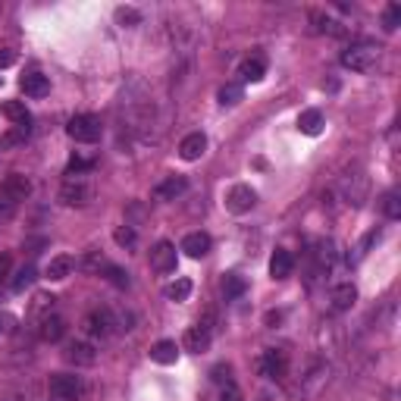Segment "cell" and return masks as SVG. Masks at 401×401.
I'll list each match as a JSON object with an SVG mask.
<instances>
[{"label": "cell", "instance_id": "obj_16", "mask_svg": "<svg viewBox=\"0 0 401 401\" xmlns=\"http://www.w3.org/2000/svg\"><path fill=\"white\" fill-rule=\"evenodd\" d=\"M19 88L26 91L28 97H44L50 91V82H48V75H41V72H28L19 79Z\"/></svg>", "mask_w": 401, "mask_h": 401}, {"label": "cell", "instance_id": "obj_22", "mask_svg": "<svg viewBox=\"0 0 401 401\" xmlns=\"http://www.w3.org/2000/svg\"><path fill=\"white\" fill-rule=\"evenodd\" d=\"M0 113L7 116V119H10L13 126H28V123H32V116H28V110H26V104H22V101H7V104H0Z\"/></svg>", "mask_w": 401, "mask_h": 401}, {"label": "cell", "instance_id": "obj_8", "mask_svg": "<svg viewBox=\"0 0 401 401\" xmlns=\"http://www.w3.org/2000/svg\"><path fill=\"white\" fill-rule=\"evenodd\" d=\"M113 326H116V317H113V311H107V307L91 311L88 317H85V333L95 335V339H107V335L113 333Z\"/></svg>", "mask_w": 401, "mask_h": 401}, {"label": "cell", "instance_id": "obj_23", "mask_svg": "<svg viewBox=\"0 0 401 401\" xmlns=\"http://www.w3.org/2000/svg\"><path fill=\"white\" fill-rule=\"evenodd\" d=\"M238 75H242L245 82H260L266 75V63L260 60V57H248V60L238 66Z\"/></svg>", "mask_w": 401, "mask_h": 401}, {"label": "cell", "instance_id": "obj_11", "mask_svg": "<svg viewBox=\"0 0 401 401\" xmlns=\"http://www.w3.org/2000/svg\"><path fill=\"white\" fill-rule=\"evenodd\" d=\"M207 150V135L204 132H191L179 141V157L182 160H201V154Z\"/></svg>", "mask_w": 401, "mask_h": 401}, {"label": "cell", "instance_id": "obj_3", "mask_svg": "<svg viewBox=\"0 0 401 401\" xmlns=\"http://www.w3.org/2000/svg\"><path fill=\"white\" fill-rule=\"evenodd\" d=\"M339 191H342V197H345V204L360 207L370 195V179L364 176V173H345L339 182Z\"/></svg>", "mask_w": 401, "mask_h": 401}, {"label": "cell", "instance_id": "obj_18", "mask_svg": "<svg viewBox=\"0 0 401 401\" xmlns=\"http://www.w3.org/2000/svg\"><path fill=\"white\" fill-rule=\"evenodd\" d=\"M72 266H75L72 257H66V254H57V257H50L48 270H44V279H50V282H63V279L72 273Z\"/></svg>", "mask_w": 401, "mask_h": 401}, {"label": "cell", "instance_id": "obj_29", "mask_svg": "<svg viewBox=\"0 0 401 401\" xmlns=\"http://www.w3.org/2000/svg\"><path fill=\"white\" fill-rule=\"evenodd\" d=\"M380 207H382V213H386L389 219H398L401 217V195H398V191H386L382 201H380Z\"/></svg>", "mask_w": 401, "mask_h": 401}, {"label": "cell", "instance_id": "obj_39", "mask_svg": "<svg viewBox=\"0 0 401 401\" xmlns=\"http://www.w3.org/2000/svg\"><path fill=\"white\" fill-rule=\"evenodd\" d=\"M26 138H28V126H16V129L10 132L3 141H7V144H19V141H26Z\"/></svg>", "mask_w": 401, "mask_h": 401}, {"label": "cell", "instance_id": "obj_19", "mask_svg": "<svg viewBox=\"0 0 401 401\" xmlns=\"http://www.w3.org/2000/svg\"><path fill=\"white\" fill-rule=\"evenodd\" d=\"M150 360H154V364H164V367H170V364H176V360H179V345L173 339L157 342V345L150 348Z\"/></svg>", "mask_w": 401, "mask_h": 401}, {"label": "cell", "instance_id": "obj_10", "mask_svg": "<svg viewBox=\"0 0 401 401\" xmlns=\"http://www.w3.org/2000/svg\"><path fill=\"white\" fill-rule=\"evenodd\" d=\"M211 248H213V242H211V235H207V232H188V235L182 238V251L188 254V257H195V260L207 257V254H211Z\"/></svg>", "mask_w": 401, "mask_h": 401}, {"label": "cell", "instance_id": "obj_2", "mask_svg": "<svg viewBox=\"0 0 401 401\" xmlns=\"http://www.w3.org/2000/svg\"><path fill=\"white\" fill-rule=\"evenodd\" d=\"M66 132H69V138H72V141H79V144H95V141H101L104 126H101V119H97V116L79 113V116H72V119H69Z\"/></svg>", "mask_w": 401, "mask_h": 401}, {"label": "cell", "instance_id": "obj_7", "mask_svg": "<svg viewBox=\"0 0 401 401\" xmlns=\"http://www.w3.org/2000/svg\"><path fill=\"white\" fill-rule=\"evenodd\" d=\"M254 204H257V195H254L251 185H232V188L226 191V211L248 213Z\"/></svg>", "mask_w": 401, "mask_h": 401}, {"label": "cell", "instance_id": "obj_41", "mask_svg": "<svg viewBox=\"0 0 401 401\" xmlns=\"http://www.w3.org/2000/svg\"><path fill=\"white\" fill-rule=\"evenodd\" d=\"M219 401H242V392H238L235 382H226V386H223V395H219Z\"/></svg>", "mask_w": 401, "mask_h": 401}, {"label": "cell", "instance_id": "obj_31", "mask_svg": "<svg viewBox=\"0 0 401 401\" xmlns=\"http://www.w3.org/2000/svg\"><path fill=\"white\" fill-rule=\"evenodd\" d=\"M38 279V273H35V266L28 264V266H22L19 273H16V279H13V292H26V288H32V282Z\"/></svg>", "mask_w": 401, "mask_h": 401}, {"label": "cell", "instance_id": "obj_38", "mask_svg": "<svg viewBox=\"0 0 401 401\" xmlns=\"http://www.w3.org/2000/svg\"><path fill=\"white\" fill-rule=\"evenodd\" d=\"M85 170H91V164H88V160H79V157H75V160H69L66 176H69V179H75L79 173H85Z\"/></svg>", "mask_w": 401, "mask_h": 401}, {"label": "cell", "instance_id": "obj_21", "mask_svg": "<svg viewBox=\"0 0 401 401\" xmlns=\"http://www.w3.org/2000/svg\"><path fill=\"white\" fill-rule=\"evenodd\" d=\"M298 132L301 135H320L323 132V113L320 110H304V113L298 116Z\"/></svg>", "mask_w": 401, "mask_h": 401}, {"label": "cell", "instance_id": "obj_15", "mask_svg": "<svg viewBox=\"0 0 401 401\" xmlns=\"http://www.w3.org/2000/svg\"><path fill=\"white\" fill-rule=\"evenodd\" d=\"M329 301H333V311H351L354 301H358V288L351 286V282H342V286L333 288V295H329Z\"/></svg>", "mask_w": 401, "mask_h": 401}, {"label": "cell", "instance_id": "obj_14", "mask_svg": "<svg viewBox=\"0 0 401 401\" xmlns=\"http://www.w3.org/2000/svg\"><path fill=\"white\" fill-rule=\"evenodd\" d=\"M63 358H66L69 364H75V367H91L97 354H95V348L85 345V342H72V345H66Z\"/></svg>", "mask_w": 401, "mask_h": 401}, {"label": "cell", "instance_id": "obj_36", "mask_svg": "<svg viewBox=\"0 0 401 401\" xmlns=\"http://www.w3.org/2000/svg\"><path fill=\"white\" fill-rule=\"evenodd\" d=\"M113 238H116V245L132 248L135 245V229H132V226H119V229L113 232Z\"/></svg>", "mask_w": 401, "mask_h": 401}, {"label": "cell", "instance_id": "obj_6", "mask_svg": "<svg viewBox=\"0 0 401 401\" xmlns=\"http://www.w3.org/2000/svg\"><path fill=\"white\" fill-rule=\"evenodd\" d=\"M91 197H95V188L82 179H66V185L60 188V201L66 207H85L91 204Z\"/></svg>", "mask_w": 401, "mask_h": 401}, {"label": "cell", "instance_id": "obj_28", "mask_svg": "<svg viewBox=\"0 0 401 401\" xmlns=\"http://www.w3.org/2000/svg\"><path fill=\"white\" fill-rule=\"evenodd\" d=\"M217 97H219V104H223V107H235V104L245 101V91H242V85L229 82V85H223V88H219Z\"/></svg>", "mask_w": 401, "mask_h": 401}, {"label": "cell", "instance_id": "obj_33", "mask_svg": "<svg viewBox=\"0 0 401 401\" xmlns=\"http://www.w3.org/2000/svg\"><path fill=\"white\" fill-rule=\"evenodd\" d=\"M398 26H401V7L398 3H389L386 13H382V28H386V32H395Z\"/></svg>", "mask_w": 401, "mask_h": 401}, {"label": "cell", "instance_id": "obj_5", "mask_svg": "<svg viewBox=\"0 0 401 401\" xmlns=\"http://www.w3.org/2000/svg\"><path fill=\"white\" fill-rule=\"evenodd\" d=\"M50 395H54L57 401H79L82 398V380L75 373L50 376Z\"/></svg>", "mask_w": 401, "mask_h": 401}, {"label": "cell", "instance_id": "obj_40", "mask_svg": "<svg viewBox=\"0 0 401 401\" xmlns=\"http://www.w3.org/2000/svg\"><path fill=\"white\" fill-rule=\"evenodd\" d=\"M10 270H13V257L10 254H0V286L10 279Z\"/></svg>", "mask_w": 401, "mask_h": 401}, {"label": "cell", "instance_id": "obj_1", "mask_svg": "<svg viewBox=\"0 0 401 401\" xmlns=\"http://www.w3.org/2000/svg\"><path fill=\"white\" fill-rule=\"evenodd\" d=\"M380 60V48L370 41H360V44H351V48L342 54V66L345 69H354V72H370Z\"/></svg>", "mask_w": 401, "mask_h": 401}, {"label": "cell", "instance_id": "obj_13", "mask_svg": "<svg viewBox=\"0 0 401 401\" xmlns=\"http://www.w3.org/2000/svg\"><path fill=\"white\" fill-rule=\"evenodd\" d=\"M292 270H295L292 251H286V248H276V251H273V257H270V276L273 279H288V276H292Z\"/></svg>", "mask_w": 401, "mask_h": 401}, {"label": "cell", "instance_id": "obj_30", "mask_svg": "<svg viewBox=\"0 0 401 401\" xmlns=\"http://www.w3.org/2000/svg\"><path fill=\"white\" fill-rule=\"evenodd\" d=\"M188 295H191V279H176L170 288H166V298L170 301H188Z\"/></svg>", "mask_w": 401, "mask_h": 401}, {"label": "cell", "instance_id": "obj_35", "mask_svg": "<svg viewBox=\"0 0 401 401\" xmlns=\"http://www.w3.org/2000/svg\"><path fill=\"white\" fill-rule=\"evenodd\" d=\"M104 273H107V279H110V282H113L116 288H129V273H123V270H119V266H113V264H110Z\"/></svg>", "mask_w": 401, "mask_h": 401}, {"label": "cell", "instance_id": "obj_9", "mask_svg": "<svg viewBox=\"0 0 401 401\" xmlns=\"http://www.w3.org/2000/svg\"><path fill=\"white\" fill-rule=\"evenodd\" d=\"M179 264V254H176V245L173 242H157L154 248H150V266H154L157 273H173Z\"/></svg>", "mask_w": 401, "mask_h": 401}, {"label": "cell", "instance_id": "obj_42", "mask_svg": "<svg viewBox=\"0 0 401 401\" xmlns=\"http://www.w3.org/2000/svg\"><path fill=\"white\" fill-rule=\"evenodd\" d=\"M229 373H232L229 364H219V367H213V382H232Z\"/></svg>", "mask_w": 401, "mask_h": 401}, {"label": "cell", "instance_id": "obj_25", "mask_svg": "<svg viewBox=\"0 0 401 401\" xmlns=\"http://www.w3.org/2000/svg\"><path fill=\"white\" fill-rule=\"evenodd\" d=\"M311 19H313V26H317V32H323V35H335V38H342V35H345V28H342L339 22L333 19V16L320 13V10H313Z\"/></svg>", "mask_w": 401, "mask_h": 401}, {"label": "cell", "instance_id": "obj_44", "mask_svg": "<svg viewBox=\"0 0 401 401\" xmlns=\"http://www.w3.org/2000/svg\"><path fill=\"white\" fill-rule=\"evenodd\" d=\"M279 320H282V313H266V326H276V323H279Z\"/></svg>", "mask_w": 401, "mask_h": 401}, {"label": "cell", "instance_id": "obj_4", "mask_svg": "<svg viewBox=\"0 0 401 401\" xmlns=\"http://www.w3.org/2000/svg\"><path fill=\"white\" fill-rule=\"evenodd\" d=\"M257 370L266 380H282V376L288 373V354L282 351V348H266L257 360Z\"/></svg>", "mask_w": 401, "mask_h": 401}, {"label": "cell", "instance_id": "obj_26", "mask_svg": "<svg viewBox=\"0 0 401 401\" xmlns=\"http://www.w3.org/2000/svg\"><path fill=\"white\" fill-rule=\"evenodd\" d=\"M107 260H104V254L101 251H88L82 260H79V270H85V273H95V276H101L104 270H107Z\"/></svg>", "mask_w": 401, "mask_h": 401}, {"label": "cell", "instance_id": "obj_20", "mask_svg": "<svg viewBox=\"0 0 401 401\" xmlns=\"http://www.w3.org/2000/svg\"><path fill=\"white\" fill-rule=\"evenodd\" d=\"M3 188H7V195L16 197V201H26V197L32 195V182H28V176H22V173H10Z\"/></svg>", "mask_w": 401, "mask_h": 401}, {"label": "cell", "instance_id": "obj_34", "mask_svg": "<svg viewBox=\"0 0 401 401\" xmlns=\"http://www.w3.org/2000/svg\"><path fill=\"white\" fill-rule=\"evenodd\" d=\"M16 207H19V201H16V197H10L7 188L0 185V219H10L16 213Z\"/></svg>", "mask_w": 401, "mask_h": 401}, {"label": "cell", "instance_id": "obj_12", "mask_svg": "<svg viewBox=\"0 0 401 401\" xmlns=\"http://www.w3.org/2000/svg\"><path fill=\"white\" fill-rule=\"evenodd\" d=\"M211 339H213L211 329H204V326H191L188 333H185L182 345H185V351H191V354H204L207 348H211Z\"/></svg>", "mask_w": 401, "mask_h": 401}, {"label": "cell", "instance_id": "obj_24", "mask_svg": "<svg viewBox=\"0 0 401 401\" xmlns=\"http://www.w3.org/2000/svg\"><path fill=\"white\" fill-rule=\"evenodd\" d=\"M63 333H66V326H63L60 317H44L41 320V329H38V335H41L44 342H60Z\"/></svg>", "mask_w": 401, "mask_h": 401}, {"label": "cell", "instance_id": "obj_32", "mask_svg": "<svg viewBox=\"0 0 401 401\" xmlns=\"http://www.w3.org/2000/svg\"><path fill=\"white\" fill-rule=\"evenodd\" d=\"M116 22H119L123 28H132V26L141 22V13H138L135 7H116Z\"/></svg>", "mask_w": 401, "mask_h": 401}, {"label": "cell", "instance_id": "obj_17", "mask_svg": "<svg viewBox=\"0 0 401 401\" xmlns=\"http://www.w3.org/2000/svg\"><path fill=\"white\" fill-rule=\"evenodd\" d=\"M185 188H188V182H185V176H170L164 179V182L154 188V195L160 197V201H176L179 195H185Z\"/></svg>", "mask_w": 401, "mask_h": 401}, {"label": "cell", "instance_id": "obj_43", "mask_svg": "<svg viewBox=\"0 0 401 401\" xmlns=\"http://www.w3.org/2000/svg\"><path fill=\"white\" fill-rule=\"evenodd\" d=\"M13 63H16V54H13V50H0V69L13 66Z\"/></svg>", "mask_w": 401, "mask_h": 401}, {"label": "cell", "instance_id": "obj_37", "mask_svg": "<svg viewBox=\"0 0 401 401\" xmlns=\"http://www.w3.org/2000/svg\"><path fill=\"white\" fill-rule=\"evenodd\" d=\"M376 238H380V229H370V232H367V235L360 238V245H358V257H364V254H367V251H370V245H373Z\"/></svg>", "mask_w": 401, "mask_h": 401}, {"label": "cell", "instance_id": "obj_27", "mask_svg": "<svg viewBox=\"0 0 401 401\" xmlns=\"http://www.w3.org/2000/svg\"><path fill=\"white\" fill-rule=\"evenodd\" d=\"M245 279L242 276H235V273H229V276L223 279V295H226V301H235V298H242L245 295Z\"/></svg>", "mask_w": 401, "mask_h": 401}]
</instances>
